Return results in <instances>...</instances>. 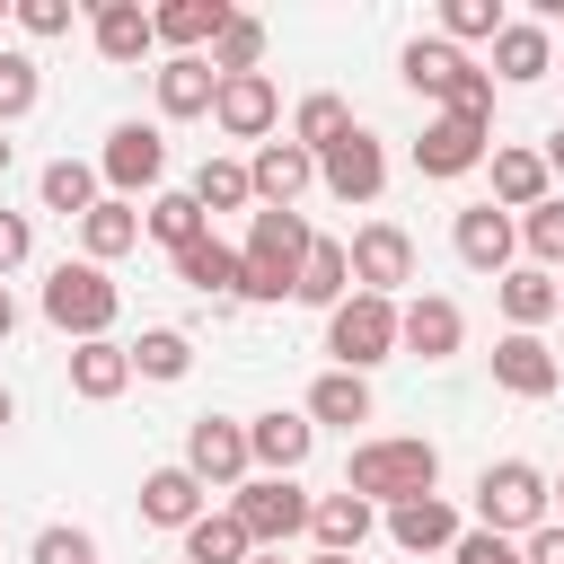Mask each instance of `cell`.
I'll return each mask as SVG.
<instances>
[{
  "label": "cell",
  "mask_w": 564,
  "mask_h": 564,
  "mask_svg": "<svg viewBox=\"0 0 564 564\" xmlns=\"http://www.w3.org/2000/svg\"><path fill=\"white\" fill-rule=\"evenodd\" d=\"M317 185H326L335 203H379V185H388V150H379V132H370V123L335 132V141L317 150Z\"/></svg>",
  "instance_id": "7"
},
{
  "label": "cell",
  "mask_w": 564,
  "mask_h": 564,
  "mask_svg": "<svg viewBox=\"0 0 564 564\" xmlns=\"http://www.w3.org/2000/svg\"><path fill=\"white\" fill-rule=\"evenodd\" d=\"M335 132H352V106H344L335 88H317V97H300V115H291V141H300V150L317 159V150L335 141Z\"/></svg>",
  "instance_id": "39"
},
{
  "label": "cell",
  "mask_w": 564,
  "mask_h": 564,
  "mask_svg": "<svg viewBox=\"0 0 564 564\" xmlns=\"http://www.w3.org/2000/svg\"><path fill=\"white\" fill-rule=\"evenodd\" d=\"M220 26H229V0H159L150 9V44H167V53H203Z\"/></svg>",
  "instance_id": "21"
},
{
  "label": "cell",
  "mask_w": 564,
  "mask_h": 564,
  "mask_svg": "<svg viewBox=\"0 0 564 564\" xmlns=\"http://www.w3.org/2000/svg\"><path fill=\"white\" fill-rule=\"evenodd\" d=\"M494 159V123H467V115H432L423 123V141H414V167L423 176H467V167H485Z\"/></svg>",
  "instance_id": "12"
},
{
  "label": "cell",
  "mask_w": 564,
  "mask_h": 564,
  "mask_svg": "<svg viewBox=\"0 0 564 564\" xmlns=\"http://www.w3.org/2000/svg\"><path fill=\"white\" fill-rule=\"evenodd\" d=\"M256 546H247V529L229 520V511H203L194 529H185V564H247Z\"/></svg>",
  "instance_id": "38"
},
{
  "label": "cell",
  "mask_w": 564,
  "mask_h": 564,
  "mask_svg": "<svg viewBox=\"0 0 564 564\" xmlns=\"http://www.w3.org/2000/svg\"><path fill=\"white\" fill-rule=\"evenodd\" d=\"M141 229H150V238H159L167 256H185L194 238H212V220H203V203H194V194H150Z\"/></svg>",
  "instance_id": "33"
},
{
  "label": "cell",
  "mask_w": 564,
  "mask_h": 564,
  "mask_svg": "<svg viewBox=\"0 0 564 564\" xmlns=\"http://www.w3.org/2000/svg\"><path fill=\"white\" fill-rule=\"evenodd\" d=\"M308 423H370V379L361 370H326L317 388H308Z\"/></svg>",
  "instance_id": "35"
},
{
  "label": "cell",
  "mask_w": 564,
  "mask_h": 564,
  "mask_svg": "<svg viewBox=\"0 0 564 564\" xmlns=\"http://www.w3.org/2000/svg\"><path fill=\"white\" fill-rule=\"evenodd\" d=\"M132 352V379H185L194 370V335L185 326H141V344H123Z\"/></svg>",
  "instance_id": "34"
},
{
  "label": "cell",
  "mask_w": 564,
  "mask_h": 564,
  "mask_svg": "<svg viewBox=\"0 0 564 564\" xmlns=\"http://www.w3.org/2000/svg\"><path fill=\"white\" fill-rule=\"evenodd\" d=\"M26 256H35V220H26V212H0V282H9Z\"/></svg>",
  "instance_id": "46"
},
{
  "label": "cell",
  "mask_w": 564,
  "mask_h": 564,
  "mask_svg": "<svg viewBox=\"0 0 564 564\" xmlns=\"http://www.w3.org/2000/svg\"><path fill=\"white\" fill-rule=\"evenodd\" d=\"M449 247H458V264L467 273H511V247H520V220L511 212H494V203H467L458 220H449Z\"/></svg>",
  "instance_id": "13"
},
{
  "label": "cell",
  "mask_w": 564,
  "mask_h": 564,
  "mask_svg": "<svg viewBox=\"0 0 564 564\" xmlns=\"http://www.w3.org/2000/svg\"><path fill=\"white\" fill-rule=\"evenodd\" d=\"M344 264H352V291L397 300V291L414 282V238H405L397 220H361V229H352V247H344Z\"/></svg>",
  "instance_id": "8"
},
{
  "label": "cell",
  "mask_w": 564,
  "mask_h": 564,
  "mask_svg": "<svg viewBox=\"0 0 564 564\" xmlns=\"http://www.w3.org/2000/svg\"><path fill=\"white\" fill-rule=\"evenodd\" d=\"M26 564H97V538H88V529H70V520H53V529H35Z\"/></svg>",
  "instance_id": "43"
},
{
  "label": "cell",
  "mask_w": 564,
  "mask_h": 564,
  "mask_svg": "<svg viewBox=\"0 0 564 564\" xmlns=\"http://www.w3.org/2000/svg\"><path fill=\"white\" fill-rule=\"evenodd\" d=\"M388 538H397L405 555H441V546H458V511H449L441 494H414V502H388Z\"/></svg>",
  "instance_id": "25"
},
{
  "label": "cell",
  "mask_w": 564,
  "mask_h": 564,
  "mask_svg": "<svg viewBox=\"0 0 564 564\" xmlns=\"http://www.w3.org/2000/svg\"><path fill=\"white\" fill-rule=\"evenodd\" d=\"M485 167H494V212H538V203H546V185H555L538 150H494Z\"/></svg>",
  "instance_id": "28"
},
{
  "label": "cell",
  "mask_w": 564,
  "mask_h": 564,
  "mask_svg": "<svg viewBox=\"0 0 564 564\" xmlns=\"http://www.w3.org/2000/svg\"><path fill=\"white\" fill-rule=\"evenodd\" d=\"M494 388L538 405V397H555V388H564V361L546 352V335H502V344H494Z\"/></svg>",
  "instance_id": "16"
},
{
  "label": "cell",
  "mask_w": 564,
  "mask_h": 564,
  "mask_svg": "<svg viewBox=\"0 0 564 564\" xmlns=\"http://www.w3.org/2000/svg\"><path fill=\"white\" fill-rule=\"evenodd\" d=\"M0 18H9V0H0Z\"/></svg>",
  "instance_id": "56"
},
{
  "label": "cell",
  "mask_w": 564,
  "mask_h": 564,
  "mask_svg": "<svg viewBox=\"0 0 564 564\" xmlns=\"http://www.w3.org/2000/svg\"><path fill=\"white\" fill-rule=\"evenodd\" d=\"M502 35V0H449L441 9V44H494Z\"/></svg>",
  "instance_id": "40"
},
{
  "label": "cell",
  "mask_w": 564,
  "mask_h": 564,
  "mask_svg": "<svg viewBox=\"0 0 564 564\" xmlns=\"http://www.w3.org/2000/svg\"><path fill=\"white\" fill-rule=\"evenodd\" d=\"M141 520H150V529H194V520H203V485H194L185 467H150V476H141Z\"/></svg>",
  "instance_id": "26"
},
{
  "label": "cell",
  "mask_w": 564,
  "mask_h": 564,
  "mask_svg": "<svg viewBox=\"0 0 564 564\" xmlns=\"http://www.w3.org/2000/svg\"><path fill=\"white\" fill-rule=\"evenodd\" d=\"M115 308H123V291L106 282V264H53L44 273V326L53 335H70V344H97L106 326H115Z\"/></svg>",
  "instance_id": "3"
},
{
  "label": "cell",
  "mask_w": 564,
  "mask_h": 564,
  "mask_svg": "<svg viewBox=\"0 0 564 564\" xmlns=\"http://www.w3.org/2000/svg\"><path fill=\"white\" fill-rule=\"evenodd\" d=\"M308 220L300 212H256L247 220V247H238V300H291V282H300V256H308Z\"/></svg>",
  "instance_id": "2"
},
{
  "label": "cell",
  "mask_w": 564,
  "mask_h": 564,
  "mask_svg": "<svg viewBox=\"0 0 564 564\" xmlns=\"http://www.w3.org/2000/svg\"><path fill=\"white\" fill-rule=\"evenodd\" d=\"M520 564H564V520H546V529H529V546H520Z\"/></svg>",
  "instance_id": "47"
},
{
  "label": "cell",
  "mask_w": 564,
  "mask_h": 564,
  "mask_svg": "<svg viewBox=\"0 0 564 564\" xmlns=\"http://www.w3.org/2000/svg\"><path fill=\"white\" fill-rule=\"evenodd\" d=\"M212 79H238V70H264V18H247V9H229V26L212 35Z\"/></svg>",
  "instance_id": "32"
},
{
  "label": "cell",
  "mask_w": 564,
  "mask_h": 564,
  "mask_svg": "<svg viewBox=\"0 0 564 564\" xmlns=\"http://www.w3.org/2000/svg\"><path fill=\"white\" fill-rule=\"evenodd\" d=\"M308 449H317V423L308 414H256L247 423V467H264V476H300L308 467Z\"/></svg>",
  "instance_id": "17"
},
{
  "label": "cell",
  "mask_w": 564,
  "mask_h": 564,
  "mask_svg": "<svg viewBox=\"0 0 564 564\" xmlns=\"http://www.w3.org/2000/svg\"><path fill=\"white\" fill-rule=\"evenodd\" d=\"M35 194H44V212H62V220H79V212L97 203V167H88V159H53V167L35 176Z\"/></svg>",
  "instance_id": "37"
},
{
  "label": "cell",
  "mask_w": 564,
  "mask_h": 564,
  "mask_svg": "<svg viewBox=\"0 0 564 564\" xmlns=\"http://www.w3.org/2000/svg\"><path fill=\"white\" fill-rule=\"evenodd\" d=\"M9 414H18V405H9V388H0V423H9Z\"/></svg>",
  "instance_id": "52"
},
{
  "label": "cell",
  "mask_w": 564,
  "mask_h": 564,
  "mask_svg": "<svg viewBox=\"0 0 564 564\" xmlns=\"http://www.w3.org/2000/svg\"><path fill=\"white\" fill-rule=\"evenodd\" d=\"M308 564H352V555H308Z\"/></svg>",
  "instance_id": "53"
},
{
  "label": "cell",
  "mask_w": 564,
  "mask_h": 564,
  "mask_svg": "<svg viewBox=\"0 0 564 564\" xmlns=\"http://www.w3.org/2000/svg\"><path fill=\"white\" fill-rule=\"evenodd\" d=\"M123 388H132V352H123L115 335L70 344V397H79V405H115Z\"/></svg>",
  "instance_id": "20"
},
{
  "label": "cell",
  "mask_w": 564,
  "mask_h": 564,
  "mask_svg": "<svg viewBox=\"0 0 564 564\" xmlns=\"http://www.w3.org/2000/svg\"><path fill=\"white\" fill-rule=\"evenodd\" d=\"M70 18H79L70 0H18V26H26L35 44H53V35H70Z\"/></svg>",
  "instance_id": "44"
},
{
  "label": "cell",
  "mask_w": 564,
  "mask_h": 564,
  "mask_svg": "<svg viewBox=\"0 0 564 564\" xmlns=\"http://www.w3.org/2000/svg\"><path fill=\"white\" fill-rule=\"evenodd\" d=\"M185 194L203 203V220H212V212H247V203H256V185H247V159H203Z\"/></svg>",
  "instance_id": "36"
},
{
  "label": "cell",
  "mask_w": 564,
  "mask_h": 564,
  "mask_svg": "<svg viewBox=\"0 0 564 564\" xmlns=\"http://www.w3.org/2000/svg\"><path fill=\"white\" fill-rule=\"evenodd\" d=\"M546 476L529 467V458H494L485 476H476V529H494V538H529V529H546Z\"/></svg>",
  "instance_id": "4"
},
{
  "label": "cell",
  "mask_w": 564,
  "mask_h": 564,
  "mask_svg": "<svg viewBox=\"0 0 564 564\" xmlns=\"http://www.w3.org/2000/svg\"><path fill=\"white\" fill-rule=\"evenodd\" d=\"M546 70H555L546 26H538V18H502V35H494V79H502V88H529V79H546Z\"/></svg>",
  "instance_id": "23"
},
{
  "label": "cell",
  "mask_w": 564,
  "mask_h": 564,
  "mask_svg": "<svg viewBox=\"0 0 564 564\" xmlns=\"http://www.w3.org/2000/svg\"><path fill=\"white\" fill-rule=\"evenodd\" d=\"M247 564H282V546H256V555H247Z\"/></svg>",
  "instance_id": "50"
},
{
  "label": "cell",
  "mask_w": 564,
  "mask_h": 564,
  "mask_svg": "<svg viewBox=\"0 0 564 564\" xmlns=\"http://www.w3.org/2000/svg\"><path fill=\"white\" fill-rule=\"evenodd\" d=\"M494 300H502L511 335H538V326L555 317V273H538V264H511V273L494 282Z\"/></svg>",
  "instance_id": "30"
},
{
  "label": "cell",
  "mask_w": 564,
  "mask_h": 564,
  "mask_svg": "<svg viewBox=\"0 0 564 564\" xmlns=\"http://www.w3.org/2000/svg\"><path fill=\"white\" fill-rule=\"evenodd\" d=\"M467 70H476V62H467L458 44H441V35H414V44L397 53V79H405L414 97H441V106L458 97V79H467Z\"/></svg>",
  "instance_id": "18"
},
{
  "label": "cell",
  "mask_w": 564,
  "mask_h": 564,
  "mask_svg": "<svg viewBox=\"0 0 564 564\" xmlns=\"http://www.w3.org/2000/svg\"><path fill=\"white\" fill-rule=\"evenodd\" d=\"M370 502L361 494H326V502H308V538H317V555H361V538H370Z\"/></svg>",
  "instance_id": "27"
},
{
  "label": "cell",
  "mask_w": 564,
  "mask_h": 564,
  "mask_svg": "<svg viewBox=\"0 0 564 564\" xmlns=\"http://www.w3.org/2000/svg\"><path fill=\"white\" fill-rule=\"evenodd\" d=\"M212 123H220L229 141H264V132L282 123V88H273V70H238V79H220V88H212Z\"/></svg>",
  "instance_id": "11"
},
{
  "label": "cell",
  "mask_w": 564,
  "mask_h": 564,
  "mask_svg": "<svg viewBox=\"0 0 564 564\" xmlns=\"http://www.w3.org/2000/svg\"><path fill=\"white\" fill-rule=\"evenodd\" d=\"M88 44H97V62H115V70L141 62V53H150V9H141V0H97V9H88Z\"/></svg>",
  "instance_id": "22"
},
{
  "label": "cell",
  "mask_w": 564,
  "mask_h": 564,
  "mask_svg": "<svg viewBox=\"0 0 564 564\" xmlns=\"http://www.w3.org/2000/svg\"><path fill=\"white\" fill-rule=\"evenodd\" d=\"M555 317H564V282H555Z\"/></svg>",
  "instance_id": "55"
},
{
  "label": "cell",
  "mask_w": 564,
  "mask_h": 564,
  "mask_svg": "<svg viewBox=\"0 0 564 564\" xmlns=\"http://www.w3.org/2000/svg\"><path fill=\"white\" fill-rule=\"evenodd\" d=\"M291 300H308V308H335V300H352V264H344V238H308Z\"/></svg>",
  "instance_id": "29"
},
{
  "label": "cell",
  "mask_w": 564,
  "mask_h": 564,
  "mask_svg": "<svg viewBox=\"0 0 564 564\" xmlns=\"http://www.w3.org/2000/svg\"><path fill=\"white\" fill-rule=\"evenodd\" d=\"M432 485H441V449H432L423 432L361 441L352 467H344V494H361L370 511H379V502H414V494H432Z\"/></svg>",
  "instance_id": "1"
},
{
  "label": "cell",
  "mask_w": 564,
  "mask_h": 564,
  "mask_svg": "<svg viewBox=\"0 0 564 564\" xmlns=\"http://www.w3.org/2000/svg\"><path fill=\"white\" fill-rule=\"evenodd\" d=\"M0 176H9V132H0Z\"/></svg>",
  "instance_id": "51"
},
{
  "label": "cell",
  "mask_w": 564,
  "mask_h": 564,
  "mask_svg": "<svg viewBox=\"0 0 564 564\" xmlns=\"http://www.w3.org/2000/svg\"><path fill=\"white\" fill-rule=\"evenodd\" d=\"M449 564H520V546H511V538H494V529H458Z\"/></svg>",
  "instance_id": "45"
},
{
  "label": "cell",
  "mask_w": 564,
  "mask_h": 564,
  "mask_svg": "<svg viewBox=\"0 0 564 564\" xmlns=\"http://www.w3.org/2000/svg\"><path fill=\"white\" fill-rule=\"evenodd\" d=\"M326 352H335V370H379L397 352V300H370V291L335 300L326 308Z\"/></svg>",
  "instance_id": "5"
},
{
  "label": "cell",
  "mask_w": 564,
  "mask_h": 564,
  "mask_svg": "<svg viewBox=\"0 0 564 564\" xmlns=\"http://www.w3.org/2000/svg\"><path fill=\"white\" fill-rule=\"evenodd\" d=\"M35 97H44V79H35V53H0V132H9L18 115H35Z\"/></svg>",
  "instance_id": "41"
},
{
  "label": "cell",
  "mask_w": 564,
  "mask_h": 564,
  "mask_svg": "<svg viewBox=\"0 0 564 564\" xmlns=\"http://www.w3.org/2000/svg\"><path fill=\"white\" fill-rule=\"evenodd\" d=\"M141 247V212L123 203V194H97L88 212H79V256L88 264H115V256H132Z\"/></svg>",
  "instance_id": "24"
},
{
  "label": "cell",
  "mask_w": 564,
  "mask_h": 564,
  "mask_svg": "<svg viewBox=\"0 0 564 564\" xmlns=\"http://www.w3.org/2000/svg\"><path fill=\"white\" fill-rule=\"evenodd\" d=\"M458 344H467V317H458V300L423 291V300H405V308H397V352H414V361H449Z\"/></svg>",
  "instance_id": "14"
},
{
  "label": "cell",
  "mask_w": 564,
  "mask_h": 564,
  "mask_svg": "<svg viewBox=\"0 0 564 564\" xmlns=\"http://www.w3.org/2000/svg\"><path fill=\"white\" fill-rule=\"evenodd\" d=\"M546 494H555V502H564V476H555V485H546Z\"/></svg>",
  "instance_id": "54"
},
{
  "label": "cell",
  "mask_w": 564,
  "mask_h": 564,
  "mask_svg": "<svg viewBox=\"0 0 564 564\" xmlns=\"http://www.w3.org/2000/svg\"><path fill=\"white\" fill-rule=\"evenodd\" d=\"M538 159H546V176H564V123L546 132V150H538Z\"/></svg>",
  "instance_id": "48"
},
{
  "label": "cell",
  "mask_w": 564,
  "mask_h": 564,
  "mask_svg": "<svg viewBox=\"0 0 564 564\" xmlns=\"http://www.w3.org/2000/svg\"><path fill=\"white\" fill-rule=\"evenodd\" d=\"M176 282H185V291H203V300H238V247L194 238V247L176 256Z\"/></svg>",
  "instance_id": "31"
},
{
  "label": "cell",
  "mask_w": 564,
  "mask_h": 564,
  "mask_svg": "<svg viewBox=\"0 0 564 564\" xmlns=\"http://www.w3.org/2000/svg\"><path fill=\"white\" fill-rule=\"evenodd\" d=\"M185 476L194 485H220V494H238L256 467H247V423H229V414H203L194 432H185Z\"/></svg>",
  "instance_id": "10"
},
{
  "label": "cell",
  "mask_w": 564,
  "mask_h": 564,
  "mask_svg": "<svg viewBox=\"0 0 564 564\" xmlns=\"http://www.w3.org/2000/svg\"><path fill=\"white\" fill-rule=\"evenodd\" d=\"M247 185H256V203H264V212H291V203L317 185V159H308L300 141H256V159H247Z\"/></svg>",
  "instance_id": "15"
},
{
  "label": "cell",
  "mask_w": 564,
  "mask_h": 564,
  "mask_svg": "<svg viewBox=\"0 0 564 564\" xmlns=\"http://www.w3.org/2000/svg\"><path fill=\"white\" fill-rule=\"evenodd\" d=\"M18 335V300H9V282H0V344Z\"/></svg>",
  "instance_id": "49"
},
{
  "label": "cell",
  "mask_w": 564,
  "mask_h": 564,
  "mask_svg": "<svg viewBox=\"0 0 564 564\" xmlns=\"http://www.w3.org/2000/svg\"><path fill=\"white\" fill-rule=\"evenodd\" d=\"M159 176H167V132H159V123H115L106 150H97V185H115V194L132 203V194H150Z\"/></svg>",
  "instance_id": "9"
},
{
  "label": "cell",
  "mask_w": 564,
  "mask_h": 564,
  "mask_svg": "<svg viewBox=\"0 0 564 564\" xmlns=\"http://www.w3.org/2000/svg\"><path fill=\"white\" fill-rule=\"evenodd\" d=\"M229 520L247 529V546H282L308 529V494H300V476H247L229 494Z\"/></svg>",
  "instance_id": "6"
},
{
  "label": "cell",
  "mask_w": 564,
  "mask_h": 564,
  "mask_svg": "<svg viewBox=\"0 0 564 564\" xmlns=\"http://www.w3.org/2000/svg\"><path fill=\"white\" fill-rule=\"evenodd\" d=\"M150 88H159V115H167V123H194V115H212V88H220V79H212L203 53H167V62L150 70Z\"/></svg>",
  "instance_id": "19"
},
{
  "label": "cell",
  "mask_w": 564,
  "mask_h": 564,
  "mask_svg": "<svg viewBox=\"0 0 564 564\" xmlns=\"http://www.w3.org/2000/svg\"><path fill=\"white\" fill-rule=\"evenodd\" d=\"M520 247L538 256V273H546V264H564V194H546L538 212H520Z\"/></svg>",
  "instance_id": "42"
}]
</instances>
